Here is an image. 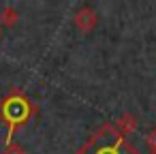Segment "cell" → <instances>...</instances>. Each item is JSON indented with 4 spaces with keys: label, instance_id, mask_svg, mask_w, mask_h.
Masks as SVG:
<instances>
[{
    "label": "cell",
    "instance_id": "cell-1",
    "mask_svg": "<svg viewBox=\"0 0 156 154\" xmlns=\"http://www.w3.org/2000/svg\"><path fill=\"white\" fill-rule=\"evenodd\" d=\"M37 111V107L20 92H13L11 96H7L2 103H0V120H5L9 131H7V137H5V145L13 143V135H15V128L26 124L30 120V116Z\"/></svg>",
    "mask_w": 156,
    "mask_h": 154
},
{
    "label": "cell",
    "instance_id": "cell-2",
    "mask_svg": "<svg viewBox=\"0 0 156 154\" xmlns=\"http://www.w3.org/2000/svg\"><path fill=\"white\" fill-rule=\"evenodd\" d=\"M124 143H126L124 137H120V139L113 141L111 145H109V143H98L94 137H90V139L83 143V148H79L77 152H79V154H122Z\"/></svg>",
    "mask_w": 156,
    "mask_h": 154
},
{
    "label": "cell",
    "instance_id": "cell-3",
    "mask_svg": "<svg viewBox=\"0 0 156 154\" xmlns=\"http://www.w3.org/2000/svg\"><path fill=\"white\" fill-rule=\"evenodd\" d=\"M73 24H75V28L79 30V32H90V30H94L96 28V24H98V15H96V11L94 9H90V7H81L75 15H73Z\"/></svg>",
    "mask_w": 156,
    "mask_h": 154
},
{
    "label": "cell",
    "instance_id": "cell-4",
    "mask_svg": "<svg viewBox=\"0 0 156 154\" xmlns=\"http://www.w3.org/2000/svg\"><path fill=\"white\" fill-rule=\"evenodd\" d=\"M137 118L133 116V113H122L118 120H115V128H118V133H120V137H128V135H133L135 131H137Z\"/></svg>",
    "mask_w": 156,
    "mask_h": 154
},
{
    "label": "cell",
    "instance_id": "cell-5",
    "mask_svg": "<svg viewBox=\"0 0 156 154\" xmlns=\"http://www.w3.org/2000/svg\"><path fill=\"white\" fill-rule=\"evenodd\" d=\"M92 137L98 141V143H103V141H118L120 139V133H118V128H115V124H109V122H105V124H101L98 128H96V133H92Z\"/></svg>",
    "mask_w": 156,
    "mask_h": 154
},
{
    "label": "cell",
    "instance_id": "cell-6",
    "mask_svg": "<svg viewBox=\"0 0 156 154\" xmlns=\"http://www.w3.org/2000/svg\"><path fill=\"white\" fill-rule=\"evenodd\" d=\"M17 20H20V13H17V9H15V7H5V9H2V13H0V26H5V28L15 26V24H17Z\"/></svg>",
    "mask_w": 156,
    "mask_h": 154
},
{
    "label": "cell",
    "instance_id": "cell-7",
    "mask_svg": "<svg viewBox=\"0 0 156 154\" xmlns=\"http://www.w3.org/2000/svg\"><path fill=\"white\" fill-rule=\"evenodd\" d=\"M2 152H5V154H26V148H24L22 143H15V141H13V143H9V145H5Z\"/></svg>",
    "mask_w": 156,
    "mask_h": 154
},
{
    "label": "cell",
    "instance_id": "cell-8",
    "mask_svg": "<svg viewBox=\"0 0 156 154\" xmlns=\"http://www.w3.org/2000/svg\"><path fill=\"white\" fill-rule=\"evenodd\" d=\"M145 143H147V148H150V152L152 154H156V126L145 135Z\"/></svg>",
    "mask_w": 156,
    "mask_h": 154
},
{
    "label": "cell",
    "instance_id": "cell-9",
    "mask_svg": "<svg viewBox=\"0 0 156 154\" xmlns=\"http://www.w3.org/2000/svg\"><path fill=\"white\" fill-rule=\"evenodd\" d=\"M0 34H2V28H0Z\"/></svg>",
    "mask_w": 156,
    "mask_h": 154
}]
</instances>
